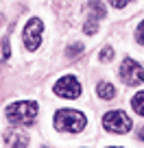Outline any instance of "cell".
Segmentation results:
<instances>
[{"instance_id":"1","label":"cell","mask_w":144,"mask_h":148,"mask_svg":"<svg viewBox=\"0 0 144 148\" xmlns=\"http://www.w3.org/2000/svg\"><path fill=\"white\" fill-rule=\"evenodd\" d=\"M37 111L39 105L35 100H15L5 109V118L15 126H31L37 120Z\"/></svg>"},{"instance_id":"2","label":"cell","mask_w":144,"mask_h":148,"mask_svg":"<svg viewBox=\"0 0 144 148\" xmlns=\"http://www.w3.org/2000/svg\"><path fill=\"white\" fill-rule=\"evenodd\" d=\"M52 124H55V129L59 131V133H70L72 135V133H81V131L85 129V124H88V120H85V116L76 109H61V111L55 113Z\"/></svg>"},{"instance_id":"3","label":"cell","mask_w":144,"mask_h":148,"mask_svg":"<svg viewBox=\"0 0 144 148\" xmlns=\"http://www.w3.org/2000/svg\"><path fill=\"white\" fill-rule=\"evenodd\" d=\"M103 126H105L107 133H114V135H125L131 131L133 126V120L127 116L125 111H107L103 116Z\"/></svg>"},{"instance_id":"4","label":"cell","mask_w":144,"mask_h":148,"mask_svg":"<svg viewBox=\"0 0 144 148\" xmlns=\"http://www.w3.org/2000/svg\"><path fill=\"white\" fill-rule=\"evenodd\" d=\"M42 33H44V22L39 18H31L24 24L22 44L26 46V50H37L42 46Z\"/></svg>"},{"instance_id":"5","label":"cell","mask_w":144,"mask_h":148,"mask_svg":"<svg viewBox=\"0 0 144 148\" xmlns=\"http://www.w3.org/2000/svg\"><path fill=\"white\" fill-rule=\"evenodd\" d=\"M52 92H55L59 98H65V100H76V98L81 96V83H79L76 76L68 74V76H61V79L55 83Z\"/></svg>"},{"instance_id":"6","label":"cell","mask_w":144,"mask_h":148,"mask_svg":"<svg viewBox=\"0 0 144 148\" xmlns=\"http://www.w3.org/2000/svg\"><path fill=\"white\" fill-rule=\"evenodd\" d=\"M120 76L127 85H142L144 83V68L138 63L135 59L127 57L120 63Z\"/></svg>"},{"instance_id":"7","label":"cell","mask_w":144,"mask_h":148,"mask_svg":"<svg viewBox=\"0 0 144 148\" xmlns=\"http://www.w3.org/2000/svg\"><path fill=\"white\" fill-rule=\"evenodd\" d=\"M5 144L7 146H24V144H28V137L24 133H20V131H7Z\"/></svg>"},{"instance_id":"8","label":"cell","mask_w":144,"mask_h":148,"mask_svg":"<svg viewBox=\"0 0 144 148\" xmlns=\"http://www.w3.org/2000/svg\"><path fill=\"white\" fill-rule=\"evenodd\" d=\"M96 94L101 100H112L114 96H116V87H114L112 83H107V81H101V83L96 85Z\"/></svg>"},{"instance_id":"9","label":"cell","mask_w":144,"mask_h":148,"mask_svg":"<svg viewBox=\"0 0 144 148\" xmlns=\"http://www.w3.org/2000/svg\"><path fill=\"white\" fill-rule=\"evenodd\" d=\"M88 9H90V15H92V18H96V20L105 18V7H103V2H98V0H90Z\"/></svg>"},{"instance_id":"10","label":"cell","mask_w":144,"mask_h":148,"mask_svg":"<svg viewBox=\"0 0 144 148\" xmlns=\"http://www.w3.org/2000/svg\"><path fill=\"white\" fill-rule=\"evenodd\" d=\"M131 107H133V111L138 116L144 118V92H138L133 98H131Z\"/></svg>"},{"instance_id":"11","label":"cell","mask_w":144,"mask_h":148,"mask_svg":"<svg viewBox=\"0 0 144 148\" xmlns=\"http://www.w3.org/2000/svg\"><path fill=\"white\" fill-rule=\"evenodd\" d=\"M83 50H85V46L81 42H76V44H72V46L65 50V55H68V59H74V57H81L83 55Z\"/></svg>"},{"instance_id":"12","label":"cell","mask_w":144,"mask_h":148,"mask_svg":"<svg viewBox=\"0 0 144 148\" xmlns=\"http://www.w3.org/2000/svg\"><path fill=\"white\" fill-rule=\"evenodd\" d=\"M112 59H114V48L105 46L101 50V55H98V61H101V63H107V61H112Z\"/></svg>"},{"instance_id":"13","label":"cell","mask_w":144,"mask_h":148,"mask_svg":"<svg viewBox=\"0 0 144 148\" xmlns=\"http://www.w3.org/2000/svg\"><path fill=\"white\" fill-rule=\"evenodd\" d=\"M96 28H98L96 20H88V22H85V26H83V31L88 33V35H92V33H96Z\"/></svg>"},{"instance_id":"14","label":"cell","mask_w":144,"mask_h":148,"mask_svg":"<svg viewBox=\"0 0 144 148\" xmlns=\"http://www.w3.org/2000/svg\"><path fill=\"white\" fill-rule=\"evenodd\" d=\"M135 37H138V42L144 46V20L140 22V26H138V31H135Z\"/></svg>"},{"instance_id":"15","label":"cell","mask_w":144,"mask_h":148,"mask_svg":"<svg viewBox=\"0 0 144 148\" xmlns=\"http://www.w3.org/2000/svg\"><path fill=\"white\" fill-rule=\"evenodd\" d=\"M109 5H112L114 9H125V7L129 5V0H109Z\"/></svg>"},{"instance_id":"16","label":"cell","mask_w":144,"mask_h":148,"mask_svg":"<svg viewBox=\"0 0 144 148\" xmlns=\"http://www.w3.org/2000/svg\"><path fill=\"white\" fill-rule=\"evenodd\" d=\"M140 139H144V126L140 129Z\"/></svg>"}]
</instances>
